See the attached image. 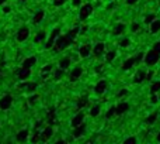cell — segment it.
Masks as SVG:
<instances>
[{
	"mask_svg": "<svg viewBox=\"0 0 160 144\" xmlns=\"http://www.w3.org/2000/svg\"><path fill=\"white\" fill-rule=\"evenodd\" d=\"M72 43H73V41L70 40L67 35H59V37L56 38V41H55V44H54V47H52V48H54L56 52H59V51H63V49H66Z\"/></svg>",
	"mask_w": 160,
	"mask_h": 144,
	"instance_id": "6da1fadb",
	"label": "cell"
},
{
	"mask_svg": "<svg viewBox=\"0 0 160 144\" xmlns=\"http://www.w3.org/2000/svg\"><path fill=\"white\" fill-rule=\"evenodd\" d=\"M143 59H145V64L148 65V67H152V65H156L157 62H159L160 54H159V52H156L154 49H150L149 52H146V54H145Z\"/></svg>",
	"mask_w": 160,
	"mask_h": 144,
	"instance_id": "7a4b0ae2",
	"label": "cell"
},
{
	"mask_svg": "<svg viewBox=\"0 0 160 144\" xmlns=\"http://www.w3.org/2000/svg\"><path fill=\"white\" fill-rule=\"evenodd\" d=\"M61 35V28H54L52 30V33H51V35H49V38H48V41L45 43V48L46 49H51L52 47H54V44H55V41H56V38Z\"/></svg>",
	"mask_w": 160,
	"mask_h": 144,
	"instance_id": "3957f363",
	"label": "cell"
},
{
	"mask_svg": "<svg viewBox=\"0 0 160 144\" xmlns=\"http://www.w3.org/2000/svg\"><path fill=\"white\" fill-rule=\"evenodd\" d=\"M93 13V6H91L90 3L87 4H83L82 9H80V12H79V19L80 20H86L89 17V16Z\"/></svg>",
	"mask_w": 160,
	"mask_h": 144,
	"instance_id": "277c9868",
	"label": "cell"
},
{
	"mask_svg": "<svg viewBox=\"0 0 160 144\" xmlns=\"http://www.w3.org/2000/svg\"><path fill=\"white\" fill-rule=\"evenodd\" d=\"M11 105H13V96L11 95H4L3 98L0 99V109H2V110L10 109Z\"/></svg>",
	"mask_w": 160,
	"mask_h": 144,
	"instance_id": "5b68a950",
	"label": "cell"
},
{
	"mask_svg": "<svg viewBox=\"0 0 160 144\" xmlns=\"http://www.w3.org/2000/svg\"><path fill=\"white\" fill-rule=\"evenodd\" d=\"M28 37H30V28H28V27H21L20 30L17 31V41H18V43L25 41Z\"/></svg>",
	"mask_w": 160,
	"mask_h": 144,
	"instance_id": "8992f818",
	"label": "cell"
},
{
	"mask_svg": "<svg viewBox=\"0 0 160 144\" xmlns=\"http://www.w3.org/2000/svg\"><path fill=\"white\" fill-rule=\"evenodd\" d=\"M82 75H83V69H82V68H80V67L73 68L72 72H70V75H69L70 82H76V81H79Z\"/></svg>",
	"mask_w": 160,
	"mask_h": 144,
	"instance_id": "52a82bcc",
	"label": "cell"
},
{
	"mask_svg": "<svg viewBox=\"0 0 160 144\" xmlns=\"http://www.w3.org/2000/svg\"><path fill=\"white\" fill-rule=\"evenodd\" d=\"M52 134H54V129H52V126L51 124L46 126L45 129L41 132V141H44V143H45V141H48L49 138L52 137Z\"/></svg>",
	"mask_w": 160,
	"mask_h": 144,
	"instance_id": "ba28073f",
	"label": "cell"
},
{
	"mask_svg": "<svg viewBox=\"0 0 160 144\" xmlns=\"http://www.w3.org/2000/svg\"><path fill=\"white\" fill-rule=\"evenodd\" d=\"M84 132H86V124H84V122H83V123H80L79 126L73 127V137L80 138L83 134H84Z\"/></svg>",
	"mask_w": 160,
	"mask_h": 144,
	"instance_id": "9c48e42d",
	"label": "cell"
},
{
	"mask_svg": "<svg viewBox=\"0 0 160 144\" xmlns=\"http://www.w3.org/2000/svg\"><path fill=\"white\" fill-rule=\"evenodd\" d=\"M107 86H108V83H107V81L101 79V81H98V82L96 83V86H94V91H96V93H97V95H103V93L106 92Z\"/></svg>",
	"mask_w": 160,
	"mask_h": 144,
	"instance_id": "30bf717a",
	"label": "cell"
},
{
	"mask_svg": "<svg viewBox=\"0 0 160 144\" xmlns=\"http://www.w3.org/2000/svg\"><path fill=\"white\" fill-rule=\"evenodd\" d=\"M128 110H129V105H128L127 102H121V103H118L117 107H115V114L121 116V114L127 113Z\"/></svg>",
	"mask_w": 160,
	"mask_h": 144,
	"instance_id": "8fae6325",
	"label": "cell"
},
{
	"mask_svg": "<svg viewBox=\"0 0 160 144\" xmlns=\"http://www.w3.org/2000/svg\"><path fill=\"white\" fill-rule=\"evenodd\" d=\"M18 79L20 81H27L31 75V68H25V67H21L20 71H18Z\"/></svg>",
	"mask_w": 160,
	"mask_h": 144,
	"instance_id": "7c38bea8",
	"label": "cell"
},
{
	"mask_svg": "<svg viewBox=\"0 0 160 144\" xmlns=\"http://www.w3.org/2000/svg\"><path fill=\"white\" fill-rule=\"evenodd\" d=\"M91 45L90 44H84V45H82L80 48H79V55L82 57V58H87L89 55H90V52H91Z\"/></svg>",
	"mask_w": 160,
	"mask_h": 144,
	"instance_id": "4fadbf2b",
	"label": "cell"
},
{
	"mask_svg": "<svg viewBox=\"0 0 160 144\" xmlns=\"http://www.w3.org/2000/svg\"><path fill=\"white\" fill-rule=\"evenodd\" d=\"M18 88L20 89H25V91H28V92H34L37 89V83L35 82H23L18 85Z\"/></svg>",
	"mask_w": 160,
	"mask_h": 144,
	"instance_id": "5bb4252c",
	"label": "cell"
},
{
	"mask_svg": "<svg viewBox=\"0 0 160 144\" xmlns=\"http://www.w3.org/2000/svg\"><path fill=\"white\" fill-rule=\"evenodd\" d=\"M91 51L94 52V55H96V57H100V55H103L104 51H106V45H104L103 43H98V44L94 45V48L91 49Z\"/></svg>",
	"mask_w": 160,
	"mask_h": 144,
	"instance_id": "9a60e30c",
	"label": "cell"
},
{
	"mask_svg": "<svg viewBox=\"0 0 160 144\" xmlns=\"http://www.w3.org/2000/svg\"><path fill=\"white\" fill-rule=\"evenodd\" d=\"M84 122V113H77L75 117L72 119V122H70V124H72V127H76V126H79L80 123Z\"/></svg>",
	"mask_w": 160,
	"mask_h": 144,
	"instance_id": "2e32d148",
	"label": "cell"
},
{
	"mask_svg": "<svg viewBox=\"0 0 160 144\" xmlns=\"http://www.w3.org/2000/svg\"><path fill=\"white\" fill-rule=\"evenodd\" d=\"M28 134H30L28 129H23V130H20V132L17 133V141H20V143H24V141H27Z\"/></svg>",
	"mask_w": 160,
	"mask_h": 144,
	"instance_id": "e0dca14e",
	"label": "cell"
},
{
	"mask_svg": "<svg viewBox=\"0 0 160 144\" xmlns=\"http://www.w3.org/2000/svg\"><path fill=\"white\" fill-rule=\"evenodd\" d=\"M44 17H45V12H44V10H38L32 17V23L34 24H39V23L44 20Z\"/></svg>",
	"mask_w": 160,
	"mask_h": 144,
	"instance_id": "ac0fdd59",
	"label": "cell"
},
{
	"mask_svg": "<svg viewBox=\"0 0 160 144\" xmlns=\"http://www.w3.org/2000/svg\"><path fill=\"white\" fill-rule=\"evenodd\" d=\"M37 64V57H27V58L23 61V65L21 67H25V68H32L34 65Z\"/></svg>",
	"mask_w": 160,
	"mask_h": 144,
	"instance_id": "d6986e66",
	"label": "cell"
},
{
	"mask_svg": "<svg viewBox=\"0 0 160 144\" xmlns=\"http://www.w3.org/2000/svg\"><path fill=\"white\" fill-rule=\"evenodd\" d=\"M149 26H150V33L152 34H156V33H159V31H160V20L154 19Z\"/></svg>",
	"mask_w": 160,
	"mask_h": 144,
	"instance_id": "ffe728a7",
	"label": "cell"
},
{
	"mask_svg": "<svg viewBox=\"0 0 160 144\" xmlns=\"http://www.w3.org/2000/svg\"><path fill=\"white\" fill-rule=\"evenodd\" d=\"M145 79H146V72H145V71H139L138 74L135 75V78H133V82H135V83H141V82H143Z\"/></svg>",
	"mask_w": 160,
	"mask_h": 144,
	"instance_id": "44dd1931",
	"label": "cell"
},
{
	"mask_svg": "<svg viewBox=\"0 0 160 144\" xmlns=\"http://www.w3.org/2000/svg\"><path fill=\"white\" fill-rule=\"evenodd\" d=\"M70 62H72V61H70L69 57H65V58H62L61 61H59V68H61V69H63V71L67 69V68L70 67Z\"/></svg>",
	"mask_w": 160,
	"mask_h": 144,
	"instance_id": "7402d4cb",
	"label": "cell"
},
{
	"mask_svg": "<svg viewBox=\"0 0 160 144\" xmlns=\"http://www.w3.org/2000/svg\"><path fill=\"white\" fill-rule=\"evenodd\" d=\"M45 38H46V33H45V31H39L35 37H34V43H37V44L44 43V41H45Z\"/></svg>",
	"mask_w": 160,
	"mask_h": 144,
	"instance_id": "603a6c76",
	"label": "cell"
},
{
	"mask_svg": "<svg viewBox=\"0 0 160 144\" xmlns=\"http://www.w3.org/2000/svg\"><path fill=\"white\" fill-rule=\"evenodd\" d=\"M52 69H54V67H52L51 64L45 65V67L41 69V77H42V78H48V75L52 72Z\"/></svg>",
	"mask_w": 160,
	"mask_h": 144,
	"instance_id": "cb8c5ba5",
	"label": "cell"
},
{
	"mask_svg": "<svg viewBox=\"0 0 160 144\" xmlns=\"http://www.w3.org/2000/svg\"><path fill=\"white\" fill-rule=\"evenodd\" d=\"M135 64H136V62H135V58H129V59H127V61L122 64V69H124V71H129Z\"/></svg>",
	"mask_w": 160,
	"mask_h": 144,
	"instance_id": "d4e9b609",
	"label": "cell"
},
{
	"mask_svg": "<svg viewBox=\"0 0 160 144\" xmlns=\"http://www.w3.org/2000/svg\"><path fill=\"white\" fill-rule=\"evenodd\" d=\"M124 30H125V24H124V23H119V24H118L117 27L114 28L112 34H114V35H119V34L124 33Z\"/></svg>",
	"mask_w": 160,
	"mask_h": 144,
	"instance_id": "484cf974",
	"label": "cell"
},
{
	"mask_svg": "<svg viewBox=\"0 0 160 144\" xmlns=\"http://www.w3.org/2000/svg\"><path fill=\"white\" fill-rule=\"evenodd\" d=\"M160 92V81H156V82H153L152 83V86H150V95L152 93H159Z\"/></svg>",
	"mask_w": 160,
	"mask_h": 144,
	"instance_id": "4316f807",
	"label": "cell"
},
{
	"mask_svg": "<svg viewBox=\"0 0 160 144\" xmlns=\"http://www.w3.org/2000/svg\"><path fill=\"white\" fill-rule=\"evenodd\" d=\"M79 30H80V28H79V27H75V28H72V30H70L69 33L66 34V35H67V37H69V38H70V40H72V41H75V38L77 37V34H79Z\"/></svg>",
	"mask_w": 160,
	"mask_h": 144,
	"instance_id": "83f0119b",
	"label": "cell"
},
{
	"mask_svg": "<svg viewBox=\"0 0 160 144\" xmlns=\"http://www.w3.org/2000/svg\"><path fill=\"white\" fill-rule=\"evenodd\" d=\"M87 102H89L87 96H83V98H80V99H79V100H77V105H76L79 110H80V109H83V107H84L86 105H87Z\"/></svg>",
	"mask_w": 160,
	"mask_h": 144,
	"instance_id": "f1b7e54d",
	"label": "cell"
},
{
	"mask_svg": "<svg viewBox=\"0 0 160 144\" xmlns=\"http://www.w3.org/2000/svg\"><path fill=\"white\" fill-rule=\"evenodd\" d=\"M156 120H157V113H156V112L152 113V114H149V116L146 117V123H148V124H153Z\"/></svg>",
	"mask_w": 160,
	"mask_h": 144,
	"instance_id": "f546056e",
	"label": "cell"
},
{
	"mask_svg": "<svg viewBox=\"0 0 160 144\" xmlns=\"http://www.w3.org/2000/svg\"><path fill=\"white\" fill-rule=\"evenodd\" d=\"M63 72L65 71L63 69H61V68H58V69H55V72H54V78H55V81H59L62 77H63Z\"/></svg>",
	"mask_w": 160,
	"mask_h": 144,
	"instance_id": "4dcf8cb0",
	"label": "cell"
},
{
	"mask_svg": "<svg viewBox=\"0 0 160 144\" xmlns=\"http://www.w3.org/2000/svg\"><path fill=\"white\" fill-rule=\"evenodd\" d=\"M115 55H117V52H115V51H110V52H107V55H106L107 62H111V61H114Z\"/></svg>",
	"mask_w": 160,
	"mask_h": 144,
	"instance_id": "1f68e13d",
	"label": "cell"
},
{
	"mask_svg": "<svg viewBox=\"0 0 160 144\" xmlns=\"http://www.w3.org/2000/svg\"><path fill=\"white\" fill-rule=\"evenodd\" d=\"M100 114V106H94L91 107V110H90V116L91 117H96Z\"/></svg>",
	"mask_w": 160,
	"mask_h": 144,
	"instance_id": "d6a6232c",
	"label": "cell"
},
{
	"mask_svg": "<svg viewBox=\"0 0 160 144\" xmlns=\"http://www.w3.org/2000/svg\"><path fill=\"white\" fill-rule=\"evenodd\" d=\"M114 116H115V107L112 106V107H110L108 110H107L106 117H107V119H111V117H114Z\"/></svg>",
	"mask_w": 160,
	"mask_h": 144,
	"instance_id": "836d02e7",
	"label": "cell"
},
{
	"mask_svg": "<svg viewBox=\"0 0 160 144\" xmlns=\"http://www.w3.org/2000/svg\"><path fill=\"white\" fill-rule=\"evenodd\" d=\"M154 19H156V16H154V14H148L145 17V24H150Z\"/></svg>",
	"mask_w": 160,
	"mask_h": 144,
	"instance_id": "e575fe53",
	"label": "cell"
},
{
	"mask_svg": "<svg viewBox=\"0 0 160 144\" xmlns=\"http://www.w3.org/2000/svg\"><path fill=\"white\" fill-rule=\"evenodd\" d=\"M48 122H49V124H54V122H55V112L54 110H51L48 113Z\"/></svg>",
	"mask_w": 160,
	"mask_h": 144,
	"instance_id": "d590c367",
	"label": "cell"
},
{
	"mask_svg": "<svg viewBox=\"0 0 160 144\" xmlns=\"http://www.w3.org/2000/svg\"><path fill=\"white\" fill-rule=\"evenodd\" d=\"M131 44V40L129 38H124V40H121V43H119V45L122 47V48H127L128 45Z\"/></svg>",
	"mask_w": 160,
	"mask_h": 144,
	"instance_id": "8d00e7d4",
	"label": "cell"
},
{
	"mask_svg": "<svg viewBox=\"0 0 160 144\" xmlns=\"http://www.w3.org/2000/svg\"><path fill=\"white\" fill-rule=\"evenodd\" d=\"M38 99H39V95H37V93H35V95H32V96L28 98V102H30V105H34L37 100H38Z\"/></svg>",
	"mask_w": 160,
	"mask_h": 144,
	"instance_id": "74e56055",
	"label": "cell"
},
{
	"mask_svg": "<svg viewBox=\"0 0 160 144\" xmlns=\"http://www.w3.org/2000/svg\"><path fill=\"white\" fill-rule=\"evenodd\" d=\"M141 28V26H139V23H136V21H133L132 24H131V30L133 31V33H136V31Z\"/></svg>",
	"mask_w": 160,
	"mask_h": 144,
	"instance_id": "f35d334b",
	"label": "cell"
},
{
	"mask_svg": "<svg viewBox=\"0 0 160 144\" xmlns=\"http://www.w3.org/2000/svg\"><path fill=\"white\" fill-rule=\"evenodd\" d=\"M143 57H145V54H143V52H139L138 55L135 57V62H136V64H139V62L142 61V59H143Z\"/></svg>",
	"mask_w": 160,
	"mask_h": 144,
	"instance_id": "ab89813d",
	"label": "cell"
},
{
	"mask_svg": "<svg viewBox=\"0 0 160 144\" xmlns=\"http://www.w3.org/2000/svg\"><path fill=\"white\" fill-rule=\"evenodd\" d=\"M65 3H66V0H54V6H56V7L63 6Z\"/></svg>",
	"mask_w": 160,
	"mask_h": 144,
	"instance_id": "60d3db41",
	"label": "cell"
},
{
	"mask_svg": "<svg viewBox=\"0 0 160 144\" xmlns=\"http://www.w3.org/2000/svg\"><path fill=\"white\" fill-rule=\"evenodd\" d=\"M136 141H138V140H136V138H135V137H128V138H127V140H125V141H124V144H135V143H136Z\"/></svg>",
	"mask_w": 160,
	"mask_h": 144,
	"instance_id": "b9f144b4",
	"label": "cell"
},
{
	"mask_svg": "<svg viewBox=\"0 0 160 144\" xmlns=\"http://www.w3.org/2000/svg\"><path fill=\"white\" fill-rule=\"evenodd\" d=\"M128 95V91L127 89H121V91H119V92H118V98H124V96H127Z\"/></svg>",
	"mask_w": 160,
	"mask_h": 144,
	"instance_id": "7bdbcfd3",
	"label": "cell"
},
{
	"mask_svg": "<svg viewBox=\"0 0 160 144\" xmlns=\"http://www.w3.org/2000/svg\"><path fill=\"white\" fill-rule=\"evenodd\" d=\"M153 49H154V51H156V52H159V54H160V41H157V43H154Z\"/></svg>",
	"mask_w": 160,
	"mask_h": 144,
	"instance_id": "ee69618b",
	"label": "cell"
},
{
	"mask_svg": "<svg viewBox=\"0 0 160 144\" xmlns=\"http://www.w3.org/2000/svg\"><path fill=\"white\" fill-rule=\"evenodd\" d=\"M150 100H152V103H157V96H156V93H152Z\"/></svg>",
	"mask_w": 160,
	"mask_h": 144,
	"instance_id": "f6af8a7d",
	"label": "cell"
},
{
	"mask_svg": "<svg viewBox=\"0 0 160 144\" xmlns=\"http://www.w3.org/2000/svg\"><path fill=\"white\" fill-rule=\"evenodd\" d=\"M152 78H153V72H152V71H149L148 74H146V79H148V81H150Z\"/></svg>",
	"mask_w": 160,
	"mask_h": 144,
	"instance_id": "bcb514c9",
	"label": "cell"
},
{
	"mask_svg": "<svg viewBox=\"0 0 160 144\" xmlns=\"http://www.w3.org/2000/svg\"><path fill=\"white\" fill-rule=\"evenodd\" d=\"M139 0H127V4H129V6H132V4H136Z\"/></svg>",
	"mask_w": 160,
	"mask_h": 144,
	"instance_id": "7dc6e473",
	"label": "cell"
},
{
	"mask_svg": "<svg viewBox=\"0 0 160 144\" xmlns=\"http://www.w3.org/2000/svg\"><path fill=\"white\" fill-rule=\"evenodd\" d=\"M80 4H82V0H73V6H80Z\"/></svg>",
	"mask_w": 160,
	"mask_h": 144,
	"instance_id": "c3c4849f",
	"label": "cell"
},
{
	"mask_svg": "<svg viewBox=\"0 0 160 144\" xmlns=\"http://www.w3.org/2000/svg\"><path fill=\"white\" fill-rule=\"evenodd\" d=\"M86 31H87V27H86V26H84V27H82V28H80V30H79V33H86Z\"/></svg>",
	"mask_w": 160,
	"mask_h": 144,
	"instance_id": "681fc988",
	"label": "cell"
},
{
	"mask_svg": "<svg viewBox=\"0 0 160 144\" xmlns=\"http://www.w3.org/2000/svg\"><path fill=\"white\" fill-rule=\"evenodd\" d=\"M3 12H4V13H9V12H10V7H9V6H4V7H3Z\"/></svg>",
	"mask_w": 160,
	"mask_h": 144,
	"instance_id": "f907efd6",
	"label": "cell"
},
{
	"mask_svg": "<svg viewBox=\"0 0 160 144\" xmlns=\"http://www.w3.org/2000/svg\"><path fill=\"white\" fill-rule=\"evenodd\" d=\"M6 3V0H0V6H2V4H4Z\"/></svg>",
	"mask_w": 160,
	"mask_h": 144,
	"instance_id": "816d5d0a",
	"label": "cell"
},
{
	"mask_svg": "<svg viewBox=\"0 0 160 144\" xmlns=\"http://www.w3.org/2000/svg\"><path fill=\"white\" fill-rule=\"evenodd\" d=\"M157 141H160V132H159V134H157Z\"/></svg>",
	"mask_w": 160,
	"mask_h": 144,
	"instance_id": "f5cc1de1",
	"label": "cell"
},
{
	"mask_svg": "<svg viewBox=\"0 0 160 144\" xmlns=\"http://www.w3.org/2000/svg\"><path fill=\"white\" fill-rule=\"evenodd\" d=\"M18 2H20V3H25V2H27V0H18Z\"/></svg>",
	"mask_w": 160,
	"mask_h": 144,
	"instance_id": "db71d44e",
	"label": "cell"
},
{
	"mask_svg": "<svg viewBox=\"0 0 160 144\" xmlns=\"http://www.w3.org/2000/svg\"><path fill=\"white\" fill-rule=\"evenodd\" d=\"M0 72H2V68H0Z\"/></svg>",
	"mask_w": 160,
	"mask_h": 144,
	"instance_id": "11a10c76",
	"label": "cell"
}]
</instances>
